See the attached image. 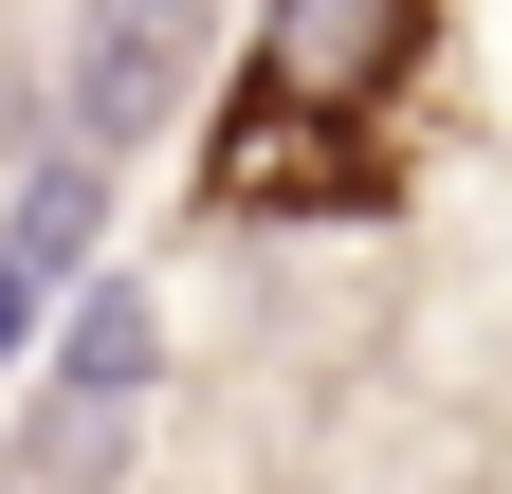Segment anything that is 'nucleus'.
Listing matches in <instances>:
<instances>
[{"label": "nucleus", "mask_w": 512, "mask_h": 494, "mask_svg": "<svg viewBox=\"0 0 512 494\" xmlns=\"http://www.w3.org/2000/svg\"><path fill=\"white\" fill-rule=\"evenodd\" d=\"M202 202L220 220H366L384 202V129H348V110H293V92H238L220 147H202Z\"/></svg>", "instance_id": "nucleus-1"}, {"label": "nucleus", "mask_w": 512, "mask_h": 494, "mask_svg": "<svg viewBox=\"0 0 512 494\" xmlns=\"http://www.w3.org/2000/svg\"><path fill=\"white\" fill-rule=\"evenodd\" d=\"M147 385H165V312H147L128 275H92L74 330H55V403H37V458H19V476H55V494L110 476V421L147 403Z\"/></svg>", "instance_id": "nucleus-2"}, {"label": "nucleus", "mask_w": 512, "mask_h": 494, "mask_svg": "<svg viewBox=\"0 0 512 494\" xmlns=\"http://www.w3.org/2000/svg\"><path fill=\"white\" fill-rule=\"evenodd\" d=\"M403 74H421V0H275L238 92H293V110H348V129H384V92H403Z\"/></svg>", "instance_id": "nucleus-3"}, {"label": "nucleus", "mask_w": 512, "mask_h": 494, "mask_svg": "<svg viewBox=\"0 0 512 494\" xmlns=\"http://www.w3.org/2000/svg\"><path fill=\"white\" fill-rule=\"evenodd\" d=\"M183 37H202V0H92V37H74V147L147 129L165 74H183Z\"/></svg>", "instance_id": "nucleus-4"}, {"label": "nucleus", "mask_w": 512, "mask_h": 494, "mask_svg": "<svg viewBox=\"0 0 512 494\" xmlns=\"http://www.w3.org/2000/svg\"><path fill=\"white\" fill-rule=\"evenodd\" d=\"M37 312H55V275H19V257H0V366L37 348Z\"/></svg>", "instance_id": "nucleus-5"}, {"label": "nucleus", "mask_w": 512, "mask_h": 494, "mask_svg": "<svg viewBox=\"0 0 512 494\" xmlns=\"http://www.w3.org/2000/svg\"><path fill=\"white\" fill-rule=\"evenodd\" d=\"M0 494H19V476H0Z\"/></svg>", "instance_id": "nucleus-6"}]
</instances>
